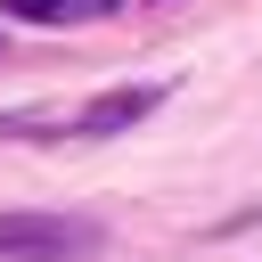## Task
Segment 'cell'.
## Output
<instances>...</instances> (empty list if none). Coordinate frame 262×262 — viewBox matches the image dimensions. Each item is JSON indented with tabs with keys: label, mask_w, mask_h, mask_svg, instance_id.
I'll return each instance as SVG.
<instances>
[{
	"label": "cell",
	"mask_w": 262,
	"mask_h": 262,
	"mask_svg": "<svg viewBox=\"0 0 262 262\" xmlns=\"http://www.w3.org/2000/svg\"><path fill=\"white\" fill-rule=\"evenodd\" d=\"M98 229L74 213H0V262H90Z\"/></svg>",
	"instance_id": "1"
},
{
	"label": "cell",
	"mask_w": 262,
	"mask_h": 262,
	"mask_svg": "<svg viewBox=\"0 0 262 262\" xmlns=\"http://www.w3.org/2000/svg\"><path fill=\"white\" fill-rule=\"evenodd\" d=\"M156 106H164V90H156V82H123V90H98V98L82 106V123H74V131H82V139H115V131L147 123Z\"/></svg>",
	"instance_id": "2"
},
{
	"label": "cell",
	"mask_w": 262,
	"mask_h": 262,
	"mask_svg": "<svg viewBox=\"0 0 262 262\" xmlns=\"http://www.w3.org/2000/svg\"><path fill=\"white\" fill-rule=\"evenodd\" d=\"M16 25H66V16H82V0H0Z\"/></svg>",
	"instance_id": "3"
},
{
	"label": "cell",
	"mask_w": 262,
	"mask_h": 262,
	"mask_svg": "<svg viewBox=\"0 0 262 262\" xmlns=\"http://www.w3.org/2000/svg\"><path fill=\"white\" fill-rule=\"evenodd\" d=\"M98 8H106V0H98Z\"/></svg>",
	"instance_id": "4"
}]
</instances>
